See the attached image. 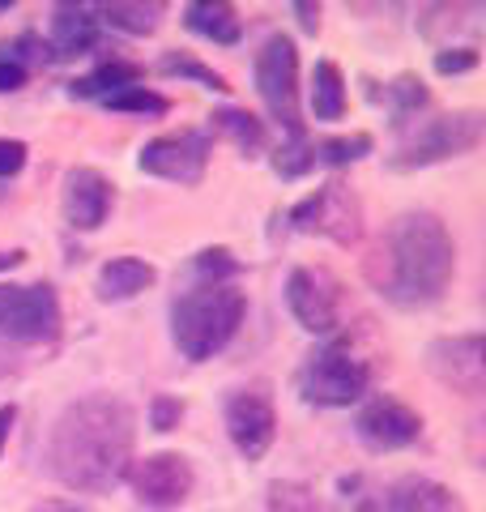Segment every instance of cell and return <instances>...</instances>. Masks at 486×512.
<instances>
[{"mask_svg":"<svg viewBox=\"0 0 486 512\" xmlns=\"http://www.w3.org/2000/svg\"><path fill=\"white\" fill-rule=\"evenodd\" d=\"M137 448V414L124 397L90 393L64 406L47 436V474L60 487L81 495H103L133 466Z\"/></svg>","mask_w":486,"mask_h":512,"instance_id":"1","label":"cell"},{"mask_svg":"<svg viewBox=\"0 0 486 512\" xmlns=\"http://www.w3.org/2000/svg\"><path fill=\"white\" fill-rule=\"evenodd\" d=\"M371 291L397 308H427L457 274V244L440 214L410 210L388 222L380 244L363 261Z\"/></svg>","mask_w":486,"mask_h":512,"instance_id":"2","label":"cell"},{"mask_svg":"<svg viewBox=\"0 0 486 512\" xmlns=\"http://www.w3.org/2000/svg\"><path fill=\"white\" fill-rule=\"evenodd\" d=\"M243 312H248V295L235 282H209L188 286V291L171 303V342L184 359L205 363L239 333Z\"/></svg>","mask_w":486,"mask_h":512,"instance_id":"3","label":"cell"},{"mask_svg":"<svg viewBox=\"0 0 486 512\" xmlns=\"http://www.w3.org/2000/svg\"><path fill=\"white\" fill-rule=\"evenodd\" d=\"M482 133H486L482 111H448V116L423 120V124H414L410 133L401 137V146H397L393 158H388V167L414 171V167L448 163V158H461L469 150H478Z\"/></svg>","mask_w":486,"mask_h":512,"instance_id":"4","label":"cell"},{"mask_svg":"<svg viewBox=\"0 0 486 512\" xmlns=\"http://www.w3.org/2000/svg\"><path fill=\"white\" fill-rule=\"evenodd\" d=\"M371 389V367L346 346H320L299 367V393L316 406H354Z\"/></svg>","mask_w":486,"mask_h":512,"instance_id":"5","label":"cell"},{"mask_svg":"<svg viewBox=\"0 0 486 512\" xmlns=\"http://www.w3.org/2000/svg\"><path fill=\"white\" fill-rule=\"evenodd\" d=\"M256 90L269 107L273 120L290 128V137H303L299 120V52L286 35H273L261 52H256Z\"/></svg>","mask_w":486,"mask_h":512,"instance_id":"6","label":"cell"},{"mask_svg":"<svg viewBox=\"0 0 486 512\" xmlns=\"http://www.w3.org/2000/svg\"><path fill=\"white\" fill-rule=\"evenodd\" d=\"M56 333L60 299L52 286H0V342H52Z\"/></svg>","mask_w":486,"mask_h":512,"instance_id":"7","label":"cell"},{"mask_svg":"<svg viewBox=\"0 0 486 512\" xmlns=\"http://www.w3.org/2000/svg\"><path fill=\"white\" fill-rule=\"evenodd\" d=\"M299 231H312V235H324L333 244H359L363 239V205L354 197V188H346L342 180H329L320 184L312 197H303L290 214Z\"/></svg>","mask_w":486,"mask_h":512,"instance_id":"8","label":"cell"},{"mask_svg":"<svg viewBox=\"0 0 486 512\" xmlns=\"http://www.w3.org/2000/svg\"><path fill=\"white\" fill-rule=\"evenodd\" d=\"M286 303L307 333H333L342 320V282L324 265H299L286 278Z\"/></svg>","mask_w":486,"mask_h":512,"instance_id":"9","label":"cell"},{"mask_svg":"<svg viewBox=\"0 0 486 512\" xmlns=\"http://www.w3.org/2000/svg\"><path fill=\"white\" fill-rule=\"evenodd\" d=\"M124 478L145 508H180L197 487V474L184 453H150L133 461Z\"/></svg>","mask_w":486,"mask_h":512,"instance_id":"10","label":"cell"},{"mask_svg":"<svg viewBox=\"0 0 486 512\" xmlns=\"http://www.w3.org/2000/svg\"><path fill=\"white\" fill-rule=\"evenodd\" d=\"M427 367L435 380L452 393L478 397L486 389V342L482 333H457V338H435L427 346Z\"/></svg>","mask_w":486,"mask_h":512,"instance_id":"11","label":"cell"},{"mask_svg":"<svg viewBox=\"0 0 486 512\" xmlns=\"http://www.w3.org/2000/svg\"><path fill=\"white\" fill-rule=\"evenodd\" d=\"M209 163V141L205 133H167V137H154L145 141L141 154H137V167L145 175H158V180H171V184H201Z\"/></svg>","mask_w":486,"mask_h":512,"instance_id":"12","label":"cell"},{"mask_svg":"<svg viewBox=\"0 0 486 512\" xmlns=\"http://www.w3.org/2000/svg\"><path fill=\"white\" fill-rule=\"evenodd\" d=\"M226 431H231V444L239 448L243 461H261L273 444V431H278V414L265 389H239L231 402H226Z\"/></svg>","mask_w":486,"mask_h":512,"instance_id":"13","label":"cell"},{"mask_svg":"<svg viewBox=\"0 0 486 512\" xmlns=\"http://www.w3.org/2000/svg\"><path fill=\"white\" fill-rule=\"evenodd\" d=\"M359 440L376 453H393V448H405L423 436V414L410 410L397 397H371V402L359 410Z\"/></svg>","mask_w":486,"mask_h":512,"instance_id":"14","label":"cell"},{"mask_svg":"<svg viewBox=\"0 0 486 512\" xmlns=\"http://www.w3.org/2000/svg\"><path fill=\"white\" fill-rule=\"evenodd\" d=\"M111 210V184L103 171L94 167H77L64 180V218H69L73 231H94L107 222Z\"/></svg>","mask_w":486,"mask_h":512,"instance_id":"15","label":"cell"},{"mask_svg":"<svg viewBox=\"0 0 486 512\" xmlns=\"http://www.w3.org/2000/svg\"><path fill=\"white\" fill-rule=\"evenodd\" d=\"M380 512H465L461 495L427 474H405L384 491Z\"/></svg>","mask_w":486,"mask_h":512,"instance_id":"16","label":"cell"},{"mask_svg":"<svg viewBox=\"0 0 486 512\" xmlns=\"http://www.w3.org/2000/svg\"><path fill=\"white\" fill-rule=\"evenodd\" d=\"M158 282V269L141 256H111V261L99 269V295L107 303H124V299H137L141 291H150Z\"/></svg>","mask_w":486,"mask_h":512,"instance_id":"17","label":"cell"},{"mask_svg":"<svg viewBox=\"0 0 486 512\" xmlns=\"http://www.w3.org/2000/svg\"><path fill=\"white\" fill-rule=\"evenodd\" d=\"M99 39V18L81 5H60L52 13V47L56 56H81Z\"/></svg>","mask_w":486,"mask_h":512,"instance_id":"18","label":"cell"},{"mask_svg":"<svg viewBox=\"0 0 486 512\" xmlns=\"http://www.w3.org/2000/svg\"><path fill=\"white\" fill-rule=\"evenodd\" d=\"M307 103H312V116L320 124H333L346 116V77L333 60H320L312 69V94H307Z\"/></svg>","mask_w":486,"mask_h":512,"instance_id":"19","label":"cell"},{"mask_svg":"<svg viewBox=\"0 0 486 512\" xmlns=\"http://www.w3.org/2000/svg\"><path fill=\"white\" fill-rule=\"evenodd\" d=\"M184 22H188V30H197L201 39H214V43H222V47L239 43V35H243L239 13H235L231 5H214V0L188 5V9H184Z\"/></svg>","mask_w":486,"mask_h":512,"instance_id":"20","label":"cell"},{"mask_svg":"<svg viewBox=\"0 0 486 512\" xmlns=\"http://www.w3.org/2000/svg\"><path fill=\"white\" fill-rule=\"evenodd\" d=\"M128 86H141V69L137 64H124V60H111V64H99L90 77L73 82V94H99V99H111Z\"/></svg>","mask_w":486,"mask_h":512,"instance_id":"21","label":"cell"},{"mask_svg":"<svg viewBox=\"0 0 486 512\" xmlns=\"http://www.w3.org/2000/svg\"><path fill=\"white\" fill-rule=\"evenodd\" d=\"M103 22L128 30V35H154L162 22V5H141V0H116V5H103Z\"/></svg>","mask_w":486,"mask_h":512,"instance_id":"22","label":"cell"},{"mask_svg":"<svg viewBox=\"0 0 486 512\" xmlns=\"http://www.w3.org/2000/svg\"><path fill=\"white\" fill-rule=\"evenodd\" d=\"M214 128H218L222 137H231L248 158H252L256 150H265V124L256 120V116H248V111L226 107V111H218V116H214Z\"/></svg>","mask_w":486,"mask_h":512,"instance_id":"23","label":"cell"},{"mask_svg":"<svg viewBox=\"0 0 486 512\" xmlns=\"http://www.w3.org/2000/svg\"><path fill=\"white\" fill-rule=\"evenodd\" d=\"M269 512H324V504L307 483L278 478V483H269Z\"/></svg>","mask_w":486,"mask_h":512,"instance_id":"24","label":"cell"},{"mask_svg":"<svg viewBox=\"0 0 486 512\" xmlns=\"http://www.w3.org/2000/svg\"><path fill=\"white\" fill-rule=\"evenodd\" d=\"M312 154H316V163L346 167V163H359L363 154H371V137H367V133H354V137H329V141H316Z\"/></svg>","mask_w":486,"mask_h":512,"instance_id":"25","label":"cell"},{"mask_svg":"<svg viewBox=\"0 0 486 512\" xmlns=\"http://www.w3.org/2000/svg\"><path fill=\"white\" fill-rule=\"evenodd\" d=\"M192 274H197V282H192V286L231 282L239 274V261L226 248H205V252H197V261H192Z\"/></svg>","mask_w":486,"mask_h":512,"instance_id":"26","label":"cell"},{"mask_svg":"<svg viewBox=\"0 0 486 512\" xmlns=\"http://www.w3.org/2000/svg\"><path fill=\"white\" fill-rule=\"evenodd\" d=\"M111 111H133V116H162L167 111V99L154 90H145V86H128L120 94H111V99H103Z\"/></svg>","mask_w":486,"mask_h":512,"instance_id":"27","label":"cell"},{"mask_svg":"<svg viewBox=\"0 0 486 512\" xmlns=\"http://www.w3.org/2000/svg\"><path fill=\"white\" fill-rule=\"evenodd\" d=\"M312 167H316V154H312V146H307L303 137H290L286 146L278 150V158H273V171L286 175V180H299V175L312 171Z\"/></svg>","mask_w":486,"mask_h":512,"instance_id":"28","label":"cell"},{"mask_svg":"<svg viewBox=\"0 0 486 512\" xmlns=\"http://www.w3.org/2000/svg\"><path fill=\"white\" fill-rule=\"evenodd\" d=\"M162 73H180V77H192V82H201L205 90H231V86H226V77L222 73H214V69H205V64H197V60H192V56H162Z\"/></svg>","mask_w":486,"mask_h":512,"instance_id":"29","label":"cell"},{"mask_svg":"<svg viewBox=\"0 0 486 512\" xmlns=\"http://www.w3.org/2000/svg\"><path fill=\"white\" fill-rule=\"evenodd\" d=\"M388 99H393V111L397 116H414L418 107H427V90H423V82L418 77H397L393 86H388Z\"/></svg>","mask_w":486,"mask_h":512,"instance_id":"30","label":"cell"},{"mask_svg":"<svg viewBox=\"0 0 486 512\" xmlns=\"http://www.w3.org/2000/svg\"><path fill=\"white\" fill-rule=\"evenodd\" d=\"M478 64V52L474 47H440L435 52V73H444V77H452V73H469Z\"/></svg>","mask_w":486,"mask_h":512,"instance_id":"31","label":"cell"},{"mask_svg":"<svg viewBox=\"0 0 486 512\" xmlns=\"http://www.w3.org/2000/svg\"><path fill=\"white\" fill-rule=\"evenodd\" d=\"M26 167V141H13V137H0V180L18 175Z\"/></svg>","mask_w":486,"mask_h":512,"instance_id":"32","label":"cell"},{"mask_svg":"<svg viewBox=\"0 0 486 512\" xmlns=\"http://www.w3.org/2000/svg\"><path fill=\"white\" fill-rule=\"evenodd\" d=\"M26 73H30L26 64L0 47V90H22L26 86Z\"/></svg>","mask_w":486,"mask_h":512,"instance_id":"33","label":"cell"},{"mask_svg":"<svg viewBox=\"0 0 486 512\" xmlns=\"http://www.w3.org/2000/svg\"><path fill=\"white\" fill-rule=\"evenodd\" d=\"M180 414H184L180 402H171V397H154V410H150L154 431H171L175 423H180Z\"/></svg>","mask_w":486,"mask_h":512,"instance_id":"34","label":"cell"},{"mask_svg":"<svg viewBox=\"0 0 486 512\" xmlns=\"http://www.w3.org/2000/svg\"><path fill=\"white\" fill-rule=\"evenodd\" d=\"M295 13H299V26L307 30V35H316L320 30V5H307L303 0V5H295Z\"/></svg>","mask_w":486,"mask_h":512,"instance_id":"35","label":"cell"},{"mask_svg":"<svg viewBox=\"0 0 486 512\" xmlns=\"http://www.w3.org/2000/svg\"><path fill=\"white\" fill-rule=\"evenodd\" d=\"M30 512H90V508H81L73 500H43V504H35Z\"/></svg>","mask_w":486,"mask_h":512,"instance_id":"36","label":"cell"},{"mask_svg":"<svg viewBox=\"0 0 486 512\" xmlns=\"http://www.w3.org/2000/svg\"><path fill=\"white\" fill-rule=\"evenodd\" d=\"M13 419H18V410L0 406V453H5V440H9V431H13Z\"/></svg>","mask_w":486,"mask_h":512,"instance_id":"37","label":"cell"},{"mask_svg":"<svg viewBox=\"0 0 486 512\" xmlns=\"http://www.w3.org/2000/svg\"><path fill=\"white\" fill-rule=\"evenodd\" d=\"M13 265H22V252H0V269H13Z\"/></svg>","mask_w":486,"mask_h":512,"instance_id":"38","label":"cell"},{"mask_svg":"<svg viewBox=\"0 0 486 512\" xmlns=\"http://www.w3.org/2000/svg\"><path fill=\"white\" fill-rule=\"evenodd\" d=\"M0 13H9V5H5V0H0Z\"/></svg>","mask_w":486,"mask_h":512,"instance_id":"39","label":"cell"}]
</instances>
